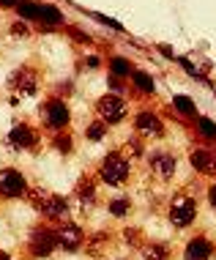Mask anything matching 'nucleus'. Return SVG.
Segmentation results:
<instances>
[{"mask_svg": "<svg viewBox=\"0 0 216 260\" xmlns=\"http://www.w3.org/2000/svg\"><path fill=\"white\" fill-rule=\"evenodd\" d=\"M27 200H30V206L36 208V214L44 216V219H50L55 224L71 222V206H68V200L63 198V194L33 189V192H27Z\"/></svg>", "mask_w": 216, "mask_h": 260, "instance_id": "nucleus-1", "label": "nucleus"}, {"mask_svg": "<svg viewBox=\"0 0 216 260\" xmlns=\"http://www.w3.org/2000/svg\"><path fill=\"white\" fill-rule=\"evenodd\" d=\"M129 173H131V165H129V159L123 156V153H107V156L101 159V165H99V175H101V181L107 186H123L129 181Z\"/></svg>", "mask_w": 216, "mask_h": 260, "instance_id": "nucleus-2", "label": "nucleus"}, {"mask_svg": "<svg viewBox=\"0 0 216 260\" xmlns=\"http://www.w3.org/2000/svg\"><path fill=\"white\" fill-rule=\"evenodd\" d=\"M41 121H44V126L52 132L68 129V123H71V110H68L66 99H60V96L47 99L41 104Z\"/></svg>", "mask_w": 216, "mask_h": 260, "instance_id": "nucleus-3", "label": "nucleus"}, {"mask_svg": "<svg viewBox=\"0 0 216 260\" xmlns=\"http://www.w3.org/2000/svg\"><path fill=\"white\" fill-rule=\"evenodd\" d=\"M30 186H27V178L22 170L17 167H3L0 170V198L3 200H25Z\"/></svg>", "mask_w": 216, "mask_h": 260, "instance_id": "nucleus-4", "label": "nucleus"}, {"mask_svg": "<svg viewBox=\"0 0 216 260\" xmlns=\"http://www.w3.org/2000/svg\"><path fill=\"white\" fill-rule=\"evenodd\" d=\"M167 219H170L172 228L184 230L197 219V200L189 198V194H175L170 200V211H167Z\"/></svg>", "mask_w": 216, "mask_h": 260, "instance_id": "nucleus-5", "label": "nucleus"}, {"mask_svg": "<svg viewBox=\"0 0 216 260\" xmlns=\"http://www.w3.org/2000/svg\"><path fill=\"white\" fill-rule=\"evenodd\" d=\"M55 249H58L55 228H44V224H39V228L30 233V238H27V252H30V257H36V260L50 257Z\"/></svg>", "mask_w": 216, "mask_h": 260, "instance_id": "nucleus-6", "label": "nucleus"}, {"mask_svg": "<svg viewBox=\"0 0 216 260\" xmlns=\"http://www.w3.org/2000/svg\"><path fill=\"white\" fill-rule=\"evenodd\" d=\"M96 112H99V121H104L107 126H115L126 118V102L118 93H107L96 102Z\"/></svg>", "mask_w": 216, "mask_h": 260, "instance_id": "nucleus-7", "label": "nucleus"}, {"mask_svg": "<svg viewBox=\"0 0 216 260\" xmlns=\"http://www.w3.org/2000/svg\"><path fill=\"white\" fill-rule=\"evenodd\" d=\"M55 241H58V249L63 252H80L85 247V233L74 222H63L55 228Z\"/></svg>", "mask_w": 216, "mask_h": 260, "instance_id": "nucleus-8", "label": "nucleus"}, {"mask_svg": "<svg viewBox=\"0 0 216 260\" xmlns=\"http://www.w3.org/2000/svg\"><path fill=\"white\" fill-rule=\"evenodd\" d=\"M148 165H151L153 175H159L162 181H170L172 175H175V170H178V159L172 156L170 151H153V153H148Z\"/></svg>", "mask_w": 216, "mask_h": 260, "instance_id": "nucleus-9", "label": "nucleus"}, {"mask_svg": "<svg viewBox=\"0 0 216 260\" xmlns=\"http://www.w3.org/2000/svg\"><path fill=\"white\" fill-rule=\"evenodd\" d=\"M9 145L17 151H30L39 145V132L33 129L30 123H17L14 129L9 132Z\"/></svg>", "mask_w": 216, "mask_h": 260, "instance_id": "nucleus-10", "label": "nucleus"}, {"mask_svg": "<svg viewBox=\"0 0 216 260\" xmlns=\"http://www.w3.org/2000/svg\"><path fill=\"white\" fill-rule=\"evenodd\" d=\"M9 88L11 90H17V93H22V96H33L36 93V88H39V77L33 69H17V72L11 74V80H9Z\"/></svg>", "mask_w": 216, "mask_h": 260, "instance_id": "nucleus-11", "label": "nucleus"}, {"mask_svg": "<svg viewBox=\"0 0 216 260\" xmlns=\"http://www.w3.org/2000/svg\"><path fill=\"white\" fill-rule=\"evenodd\" d=\"M134 129H137V137H164V123L159 115H153V112H140V115L134 118Z\"/></svg>", "mask_w": 216, "mask_h": 260, "instance_id": "nucleus-12", "label": "nucleus"}, {"mask_svg": "<svg viewBox=\"0 0 216 260\" xmlns=\"http://www.w3.org/2000/svg\"><path fill=\"white\" fill-rule=\"evenodd\" d=\"M189 161H192V167H194L197 173H203V175H216V156H213L211 148H203V145L192 148Z\"/></svg>", "mask_w": 216, "mask_h": 260, "instance_id": "nucleus-13", "label": "nucleus"}, {"mask_svg": "<svg viewBox=\"0 0 216 260\" xmlns=\"http://www.w3.org/2000/svg\"><path fill=\"white\" fill-rule=\"evenodd\" d=\"M213 257V244L205 236H194L184 249V260H211Z\"/></svg>", "mask_w": 216, "mask_h": 260, "instance_id": "nucleus-14", "label": "nucleus"}, {"mask_svg": "<svg viewBox=\"0 0 216 260\" xmlns=\"http://www.w3.org/2000/svg\"><path fill=\"white\" fill-rule=\"evenodd\" d=\"M129 80H131V85H134L137 93H145V96H153V93H156V80H153L148 72H142V69H134Z\"/></svg>", "mask_w": 216, "mask_h": 260, "instance_id": "nucleus-15", "label": "nucleus"}, {"mask_svg": "<svg viewBox=\"0 0 216 260\" xmlns=\"http://www.w3.org/2000/svg\"><path fill=\"white\" fill-rule=\"evenodd\" d=\"M39 22L41 25H47V27H60L63 25V14H60L58 6H52V3H41V11H39Z\"/></svg>", "mask_w": 216, "mask_h": 260, "instance_id": "nucleus-16", "label": "nucleus"}, {"mask_svg": "<svg viewBox=\"0 0 216 260\" xmlns=\"http://www.w3.org/2000/svg\"><path fill=\"white\" fill-rule=\"evenodd\" d=\"M131 72H134V63L126 60V58H121V55H113L110 58V74L118 77V80H129Z\"/></svg>", "mask_w": 216, "mask_h": 260, "instance_id": "nucleus-17", "label": "nucleus"}, {"mask_svg": "<svg viewBox=\"0 0 216 260\" xmlns=\"http://www.w3.org/2000/svg\"><path fill=\"white\" fill-rule=\"evenodd\" d=\"M14 11H17L19 19H25V22H39L41 3H33V0H19V3L14 6Z\"/></svg>", "mask_w": 216, "mask_h": 260, "instance_id": "nucleus-18", "label": "nucleus"}, {"mask_svg": "<svg viewBox=\"0 0 216 260\" xmlns=\"http://www.w3.org/2000/svg\"><path fill=\"white\" fill-rule=\"evenodd\" d=\"M172 110L178 112L181 118H197V104L189 96H172Z\"/></svg>", "mask_w": 216, "mask_h": 260, "instance_id": "nucleus-19", "label": "nucleus"}, {"mask_svg": "<svg viewBox=\"0 0 216 260\" xmlns=\"http://www.w3.org/2000/svg\"><path fill=\"white\" fill-rule=\"evenodd\" d=\"M74 194L80 198L82 206H93V203H96V184H93V181H88V178H82L80 184H77Z\"/></svg>", "mask_w": 216, "mask_h": 260, "instance_id": "nucleus-20", "label": "nucleus"}, {"mask_svg": "<svg viewBox=\"0 0 216 260\" xmlns=\"http://www.w3.org/2000/svg\"><path fill=\"white\" fill-rule=\"evenodd\" d=\"M175 60H178V66H181V69H184V72H186V74H189V77H192V80H197V82H205V85H208V88H211V80H208V77H205V69H200V66H194V63H192L189 58H184V55H178V58H175Z\"/></svg>", "mask_w": 216, "mask_h": 260, "instance_id": "nucleus-21", "label": "nucleus"}, {"mask_svg": "<svg viewBox=\"0 0 216 260\" xmlns=\"http://www.w3.org/2000/svg\"><path fill=\"white\" fill-rule=\"evenodd\" d=\"M194 129H197V135L208 140V143H216V123L211 121V118H205V115H197L194 118Z\"/></svg>", "mask_w": 216, "mask_h": 260, "instance_id": "nucleus-22", "label": "nucleus"}, {"mask_svg": "<svg viewBox=\"0 0 216 260\" xmlns=\"http://www.w3.org/2000/svg\"><path fill=\"white\" fill-rule=\"evenodd\" d=\"M142 257L145 260H170V249L162 241H151L142 247Z\"/></svg>", "mask_w": 216, "mask_h": 260, "instance_id": "nucleus-23", "label": "nucleus"}, {"mask_svg": "<svg viewBox=\"0 0 216 260\" xmlns=\"http://www.w3.org/2000/svg\"><path fill=\"white\" fill-rule=\"evenodd\" d=\"M52 148L58 151V153H63V156H68V153L74 151V140H71V135L68 132H55V137H52Z\"/></svg>", "mask_w": 216, "mask_h": 260, "instance_id": "nucleus-24", "label": "nucleus"}, {"mask_svg": "<svg viewBox=\"0 0 216 260\" xmlns=\"http://www.w3.org/2000/svg\"><path fill=\"white\" fill-rule=\"evenodd\" d=\"M110 214L115 216V219H126L131 214V198H115L110 200Z\"/></svg>", "mask_w": 216, "mask_h": 260, "instance_id": "nucleus-25", "label": "nucleus"}, {"mask_svg": "<svg viewBox=\"0 0 216 260\" xmlns=\"http://www.w3.org/2000/svg\"><path fill=\"white\" fill-rule=\"evenodd\" d=\"M104 135H107V123H104V121H93V123H88V129H85V140H90V143H101Z\"/></svg>", "mask_w": 216, "mask_h": 260, "instance_id": "nucleus-26", "label": "nucleus"}, {"mask_svg": "<svg viewBox=\"0 0 216 260\" xmlns=\"http://www.w3.org/2000/svg\"><path fill=\"white\" fill-rule=\"evenodd\" d=\"M88 17H90V19H96L99 25H107V27H113V30L123 33V25L118 22V19H113V17H104V14H99V11H88Z\"/></svg>", "mask_w": 216, "mask_h": 260, "instance_id": "nucleus-27", "label": "nucleus"}, {"mask_svg": "<svg viewBox=\"0 0 216 260\" xmlns=\"http://www.w3.org/2000/svg\"><path fill=\"white\" fill-rule=\"evenodd\" d=\"M66 33H68V36H74L80 44H90V36H88V33H82L80 27H66Z\"/></svg>", "mask_w": 216, "mask_h": 260, "instance_id": "nucleus-28", "label": "nucleus"}, {"mask_svg": "<svg viewBox=\"0 0 216 260\" xmlns=\"http://www.w3.org/2000/svg\"><path fill=\"white\" fill-rule=\"evenodd\" d=\"M129 151H131V156H142V153H145L140 140H129Z\"/></svg>", "mask_w": 216, "mask_h": 260, "instance_id": "nucleus-29", "label": "nucleus"}, {"mask_svg": "<svg viewBox=\"0 0 216 260\" xmlns=\"http://www.w3.org/2000/svg\"><path fill=\"white\" fill-rule=\"evenodd\" d=\"M99 63H101L99 55H88V58L82 60V69H99Z\"/></svg>", "mask_w": 216, "mask_h": 260, "instance_id": "nucleus-30", "label": "nucleus"}, {"mask_svg": "<svg viewBox=\"0 0 216 260\" xmlns=\"http://www.w3.org/2000/svg\"><path fill=\"white\" fill-rule=\"evenodd\" d=\"M107 85H110V88H113V90H115V93H123V90H126V88H123V85H121V80H118V77H113V74H110V80H107Z\"/></svg>", "mask_w": 216, "mask_h": 260, "instance_id": "nucleus-31", "label": "nucleus"}, {"mask_svg": "<svg viewBox=\"0 0 216 260\" xmlns=\"http://www.w3.org/2000/svg\"><path fill=\"white\" fill-rule=\"evenodd\" d=\"M71 90H74V85H71V80H66V82H60L58 85V96H71Z\"/></svg>", "mask_w": 216, "mask_h": 260, "instance_id": "nucleus-32", "label": "nucleus"}, {"mask_svg": "<svg viewBox=\"0 0 216 260\" xmlns=\"http://www.w3.org/2000/svg\"><path fill=\"white\" fill-rule=\"evenodd\" d=\"M11 33H14V36H27V25H25V19L14 25V27H11Z\"/></svg>", "mask_w": 216, "mask_h": 260, "instance_id": "nucleus-33", "label": "nucleus"}, {"mask_svg": "<svg viewBox=\"0 0 216 260\" xmlns=\"http://www.w3.org/2000/svg\"><path fill=\"white\" fill-rule=\"evenodd\" d=\"M123 238H126V244H137L140 233H137V230H123Z\"/></svg>", "mask_w": 216, "mask_h": 260, "instance_id": "nucleus-34", "label": "nucleus"}, {"mask_svg": "<svg viewBox=\"0 0 216 260\" xmlns=\"http://www.w3.org/2000/svg\"><path fill=\"white\" fill-rule=\"evenodd\" d=\"M208 200H211V206L216 208V184H211V189H208Z\"/></svg>", "mask_w": 216, "mask_h": 260, "instance_id": "nucleus-35", "label": "nucleus"}, {"mask_svg": "<svg viewBox=\"0 0 216 260\" xmlns=\"http://www.w3.org/2000/svg\"><path fill=\"white\" fill-rule=\"evenodd\" d=\"M17 3H19V0H0V9H14Z\"/></svg>", "mask_w": 216, "mask_h": 260, "instance_id": "nucleus-36", "label": "nucleus"}, {"mask_svg": "<svg viewBox=\"0 0 216 260\" xmlns=\"http://www.w3.org/2000/svg\"><path fill=\"white\" fill-rule=\"evenodd\" d=\"M0 260H11V255H9L6 249H0Z\"/></svg>", "mask_w": 216, "mask_h": 260, "instance_id": "nucleus-37", "label": "nucleus"}, {"mask_svg": "<svg viewBox=\"0 0 216 260\" xmlns=\"http://www.w3.org/2000/svg\"><path fill=\"white\" fill-rule=\"evenodd\" d=\"M213 156H216V151H213Z\"/></svg>", "mask_w": 216, "mask_h": 260, "instance_id": "nucleus-38", "label": "nucleus"}]
</instances>
